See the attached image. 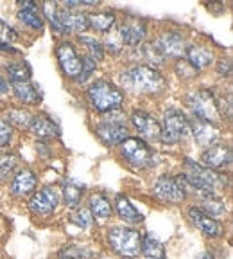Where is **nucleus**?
<instances>
[{
  "instance_id": "4be33fe9",
  "label": "nucleus",
  "mask_w": 233,
  "mask_h": 259,
  "mask_svg": "<svg viewBox=\"0 0 233 259\" xmlns=\"http://www.w3.org/2000/svg\"><path fill=\"white\" fill-rule=\"evenodd\" d=\"M185 58L196 70H205L215 63V53L213 49H210L205 44H187L185 49Z\"/></svg>"
},
{
  "instance_id": "aec40b11",
  "label": "nucleus",
  "mask_w": 233,
  "mask_h": 259,
  "mask_svg": "<svg viewBox=\"0 0 233 259\" xmlns=\"http://www.w3.org/2000/svg\"><path fill=\"white\" fill-rule=\"evenodd\" d=\"M16 18H18V22L24 27L31 29V31H43V16H41V9L36 2H31V0L18 2V6H16Z\"/></svg>"
},
{
  "instance_id": "c756f323",
  "label": "nucleus",
  "mask_w": 233,
  "mask_h": 259,
  "mask_svg": "<svg viewBox=\"0 0 233 259\" xmlns=\"http://www.w3.org/2000/svg\"><path fill=\"white\" fill-rule=\"evenodd\" d=\"M4 121L11 126L13 130H27L29 128V122L32 119V113L29 112L27 108L24 106H8L4 110Z\"/></svg>"
},
{
  "instance_id": "dca6fc26",
  "label": "nucleus",
  "mask_w": 233,
  "mask_h": 259,
  "mask_svg": "<svg viewBox=\"0 0 233 259\" xmlns=\"http://www.w3.org/2000/svg\"><path fill=\"white\" fill-rule=\"evenodd\" d=\"M189 128H190V137L194 139L201 150H206L210 146L221 142V128L219 124H212V122L199 121L196 117H189Z\"/></svg>"
},
{
  "instance_id": "c85d7f7f",
  "label": "nucleus",
  "mask_w": 233,
  "mask_h": 259,
  "mask_svg": "<svg viewBox=\"0 0 233 259\" xmlns=\"http://www.w3.org/2000/svg\"><path fill=\"white\" fill-rule=\"evenodd\" d=\"M199 198V209H203L208 216L215 220H221L228 212V205H226L224 198L221 194H197Z\"/></svg>"
},
{
  "instance_id": "20e7f679",
  "label": "nucleus",
  "mask_w": 233,
  "mask_h": 259,
  "mask_svg": "<svg viewBox=\"0 0 233 259\" xmlns=\"http://www.w3.org/2000/svg\"><path fill=\"white\" fill-rule=\"evenodd\" d=\"M106 243L122 259H135L140 255L142 232L129 225H111L106 231Z\"/></svg>"
},
{
  "instance_id": "4c0bfd02",
  "label": "nucleus",
  "mask_w": 233,
  "mask_h": 259,
  "mask_svg": "<svg viewBox=\"0 0 233 259\" xmlns=\"http://www.w3.org/2000/svg\"><path fill=\"white\" fill-rule=\"evenodd\" d=\"M18 38H20V34H18V31L13 25H9L4 20H0V44L13 45L15 41H18Z\"/></svg>"
},
{
  "instance_id": "f704fd0d",
  "label": "nucleus",
  "mask_w": 233,
  "mask_h": 259,
  "mask_svg": "<svg viewBox=\"0 0 233 259\" xmlns=\"http://www.w3.org/2000/svg\"><path fill=\"white\" fill-rule=\"evenodd\" d=\"M20 164V157L13 151L9 153H0V182H4L8 178L13 177V173L16 171Z\"/></svg>"
},
{
  "instance_id": "f257e3e1",
  "label": "nucleus",
  "mask_w": 233,
  "mask_h": 259,
  "mask_svg": "<svg viewBox=\"0 0 233 259\" xmlns=\"http://www.w3.org/2000/svg\"><path fill=\"white\" fill-rule=\"evenodd\" d=\"M167 77L158 69L145 63L129 65L119 74V89L133 96H161L167 90Z\"/></svg>"
},
{
  "instance_id": "412c9836",
  "label": "nucleus",
  "mask_w": 233,
  "mask_h": 259,
  "mask_svg": "<svg viewBox=\"0 0 233 259\" xmlns=\"http://www.w3.org/2000/svg\"><path fill=\"white\" fill-rule=\"evenodd\" d=\"M11 94L16 101L20 103V106L27 108V106H38L43 101V92H41L40 85L34 81H25V83H15L11 85Z\"/></svg>"
},
{
  "instance_id": "1a4fd4ad",
  "label": "nucleus",
  "mask_w": 233,
  "mask_h": 259,
  "mask_svg": "<svg viewBox=\"0 0 233 259\" xmlns=\"http://www.w3.org/2000/svg\"><path fill=\"white\" fill-rule=\"evenodd\" d=\"M151 193H153V196L156 200H160L163 203H170V205H180L189 196L180 175L169 173H163L154 178L153 186H151Z\"/></svg>"
},
{
  "instance_id": "a19ab883",
  "label": "nucleus",
  "mask_w": 233,
  "mask_h": 259,
  "mask_svg": "<svg viewBox=\"0 0 233 259\" xmlns=\"http://www.w3.org/2000/svg\"><path fill=\"white\" fill-rule=\"evenodd\" d=\"M63 8L67 9H77V11H83L85 8H97L99 2L97 0H65Z\"/></svg>"
},
{
  "instance_id": "6e6552de",
  "label": "nucleus",
  "mask_w": 233,
  "mask_h": 259,
  "mask_svg": "<svg viewBox=\"0 0 233 259\" xmlns=\"http://www.w3.org/2000/svg\"><path fill=\"white\" fill-rule=\"evenodd\" d=\"M116 148H119L121 158L133 169H151L156 166V151L140 137L129 135Z\"/></svg>"
},
{
  "instance_id": "bb28decb",
  "label": "nucleus",
  "mask_w": 233,
  "mask_h": 259,
  "mask_svg": "<svg viewBox=\"0 0 233 259\" xmlns=\"http://www.w3.org/2000/svg\"><path fill=\"white\" fill-rule=\"evenodd\" d=\"M116 20H119L116 13L109 11V9L88 13V29H92L95 32H101V34H106V32L115 29Z\"/></svg>"
},
{
  "instance_id": "2f4dec72",
  "label": "nucleus",
  "mask_w": 233,
  "mask_h": 259,
  "mask_svg": "<svg viewBox=\"0 0 233 259\" xmlns=\"http://www.w3.org/2000/svg\"><path fill=\"white\" fill-rule=\"evenodd\" d=\"M77 44L83 47L85 56H88L90 60H93L95 63H101V61L104 60L106 53H104V47H102V41L97 40L95 36L81 34V36H77Z\"/></svg>"
},
{
  "instance_id": "a18cd8bd",
  "label": "nucleus",
  "mask_w": 233,
  "mask_h": 259,
  "mask_svg": "<svg viewBox=\"0 0 233 259\" xmlns=\"http://www.w3.org/2000/svg\"><path fill=\"white\" fill-rule=\"evenodd\" d=\"M197 259H213V255L210 254V252H205V254H201Z\"/></svg>"
},
{
  "instance_id": "b1692460",
  "label": "nucleus",
  "mask_w": 233,
  "mask_h": 259,
  "mask_svg": "<svg viewBox=\"0 0 233 259\" xmlns=\"http://www.w3.org/2000/svg\"><path fill=\"white\" fill-rule=\"evenodd\" d=\"M27 132L36 139H57L61 135L60 124L52 117H48L47 113L32 115Z\"/></svg>"
},
{
  "instance_id": "ea45409f",
  "label": "nucleus",
  "mask_w": 233,
  "mask_h": 259,
  "mask_svg": "<svg viewBox=\"0 0 233 259\" xmlns=\"http://www.w3.org/2000/svg\"><path fill=\"white\" fill-rule=\"evenodd\" d=\"M13 137H15V130L4 121V117L0 115V150L8 148L13 142Z\"/></svg>"
},
{
  "instance_id": "ddd939ff",
  "label": "nucleus",
  "mask_w": 233,
  "mask_h": 259,
  "mask_svg": "<svg viewBox=\"0 0 233 259\" xmlns=\"http://www.w3.org/2000/svg\"><path fill=\"white\" fill-rule=\"evenodd\" d=\"M147 22L138 16H126L124 20L116 27V34L121 40L122 47L138 49L147 38Z\"/></svg>"
},
{
  "instance_id": "7ed1b4c3",
  "label": "nucleus",
  "mask_w": 233,
  "mask_h": 259,
  "mask_svg": "<svg viewBox=\"0 0 233 259\" xmlns=\"http://www.w3.org/2000/svg\"><path fill=\"white\" fill-rule=\"evenodd\" d=\"M86 103L90 108L97 113H108L113 110H121L126 103V94L119 89L116 83L106 79V77H97L88 83L85 90Z\"/></svg>"
},
{
  "instance_id": "e433bc0d",
  "label": "nucleus",
  "mask_w": 233,
  "mask_h": 259,
  "mask_svg": "<svg viewBox=\"0 0 233 259\" xmlns=\"http://www.w3.org/2000/svg\"><path fill=\"white\" fill-rule=\"evenodd\" d=\"M174 74L180 77L181 81H194L199 76V70H196L185 58L174 61Z\"/></svg>"
},
{
  "instance_id": "6ab92c4d",
  "label": "nucleus",
  "mask_w": 233,
  "mask_h": 259,
  "mask_svg": "<svg viewBox=\"0 0 233 259\" xmlns=\"http://www.w3.org/2000/svg\"><path fill=\"white\" fill-rule=\"evenodd\" d=\"M60 18L61 25H63L65 36L69 34H85L88 29V13L85 11H77V9H67L60 4Z\"/></svg>"
},
{
  "instance_id": "7c9ffc66",
  "label": "nucleus",
  "mask_w": 233,
  "mask_h": 259,
  "mask_svg": "<svg viewBox=\"0 0 233 259\" xmlns=\"http://www.w3.org/2000/svg\"><path fill=\"white\" fill-rule=\"evenodd\" d=\"M140 254L144 255L145 259H167V252H165L163 243L153 236L151 232H145L142 236V248Z\"/></svg>"
},
{
  "instance_id": "a878e982",
  "label": "nucleus",
  "mask_w": 233,
  "mask_h": 259,
  "mask_svg": "<svg viewBox=\"0 0 233 259\" xmlns=\"http://www.w3.org/2000/svg\"><path fill=\"white\" fill-rule=\"evenodd\" d=\"M60 193H61V202H63V205L69 207L70 210H74L83 202V196H85V193H86V186L77 182V180H74V178H65L60 186Z\"/></svg>"
},
{
  "instance_id": "473e14b6",
  "label": "nucleus",
  "mask_w": 233,
  "mask_h": 259,
  "mask_svg": "<svg viewBox=\"0 0 233 259\" xmlns=\"http://www.w3.org/2000/svg\"><path fill=\"white\" fill-rule=\"evenodd\" d=\"M40 9H41V16L48 22L52 31L61 34V36H65L63 25H61V18H60V4L57 2H43V6Z\"/></svg>"
},
{
  "instance_id": "4468645a",
  "label": "nucleus",
  "mask_w": 233,
  "mask_h": 259,
  "mask_svg": "<svg viewBox=\"0 0 233 259\" xmlns=\"http://www.w3.org/2000/svg\"><path fill=\"white\" fill-rule=\"evenodd\" d=\"M128 122H131L133 130L137 132V137H140L142 141L149 142H158L160 141V122L154 117L153 113H149L147 110L135 108L129 113Z\"/></svg>"
},
{
  "instance_id": "f8f14e48",
  "label": "nucleus",
  "mask_w": 233,
  "mask_h": 259,
  "mask_svg": "<svg viewBox=\"0 0 233 259\" xmlns=\"http://www.w3.org/2000/svg\"><path fill=\"white\" fill-rule=\"evenodd\" d=\"M153 45L156 47V51L161 54L165 61L167 60H181L185 56L187 49V36L178 29H165V31L158 32L153 38Z\"/></svg>"
},
{
  "instance_id": "c03bdc74",
  "label": "nucleus",
  "mask_w": 233,
  "mask_h": 259,
  "mask_svg": "<svg viewBox=\"0 0 233 259\" xmlns=\"http://www.w3.org/2000/svg\"><path fill=\"white\" fill-rule=\"evenodd\" d=\"M0 53H9V54H18L20 51L15 49L13 45H6V44H0Z\"/></svg>"
},
{
  "instance_id": "5701e85b",
  "label": "nucleus",
  "mask_w": 233,
  "mask_h": 259,
  "mask_svg": "<svg viewBox=\"0 0 233 259\" xmlns=\"http://www.w3.org/2000/svg\"><path fill=\"white\" fill-rule=\"evenodd\" d=\"M86 207H88L93 222H97V223L109 222V218L113 216V203L104 191H93V193H90L88 205Z\"/></svg>"
},
{
  "instance_id": "37998d69",
  "label": "nucleus",
  "mask_w": 233,
  "mask_h": 259,
  "mask_svg": "<svg viewBox=\"0 0 233 259\" xmlns=\"http://www.w3.org/2000/svg\"><path fill=\"white\" fill-rule=\"evenodd\" d=\"M6 94H9V83L4 77V74L0 72V96H6Z\"/></svg>"
},
{
  "instance_id": "cd10ccee",
  "label": "nucleus",
  "mask_w": 233,
  "mask_h": 259,
  "mask_svg": "<svg viewBox=\"0 0 233 259\" xmlns=\"http://www.w3.org/2000/svg\"><path fill=\"white\" fill-rule=\"evenodd\" d=\"M4 77L8 79L9 85L15 83H25V81H32V69L29 61H9L4 65Z\"/></svg>"
},
{
  "instance_id": "9d476101",
  "label": "nucleus",
  "mask_w": 233,
  "mask_h": 259,
  "mask_svg": "<svg viewBox=\"0 0 233 259\" xmlns=\"http://www.w3.org/2000/svg\"><path fill=\"white\" fill-rule=\"evenodd\" d=\"M61 203V193L57 186H47L34 191L27 200V209L36 218H50L56 214Z\"/></svg>"
},
{
  "instance_id": "f3484780",
  "label": "nucleus",
  "mask_w": 233,
  "mask_h": 259,
  "mask_svg": "<svg viewBox=\"0 0 233 259\" xmlns=\"http://www.w3.org/2000/svg\"><path fill=\"white\" fill-rule=\"evenodd\" d=\"M231 158L233 157H231V146H229V142H217V144L203 150L199 162H201L203 166L210 167L213 171H222L231 166Z\"/></svg>"
},
{
  "instance_id": "72a5a7b5",
  "label": "nucleus",
  "mask_w": 233,
  "mask_h": 259,
  "mask_svg": "<svg viewBox=\"0 0 233 259\" xmlns=\"http://www.w3.org/2000/svg\"><path fill=\"white\" fill-rule=\"evenodd\" d=\"M93 252L86 245H77V243H69L63 245L61 250L57 252L60 259H93Z\"/></svg>"
},
{
  "instance_id": "f03ea898",
  "label": "nucleus",
  "mask_w": 233,
  "mask_h": 259,
  "mask_svg": "<svg viewBox=\"0 0 233 259\" xmlns=\"http://www.w3.org/2000/svg\"><path fill=\"white\" fill-rule=\"evenodd\" d=\"M180 178L187 193L197 194H221L224 187L228 186V175L222 171H213L210 167L203 166L201 162H196L192 158H183Z\"/></svg>"
},
{
  "instance_id": "79ce46f5",
  "label": "nucleus",
  "mask_w": 233,
  "mask_h": 259,
  "mask_svg": "<svg viewBox=\"0 0 233 259\" xmlns=\"http://www.w3.org/2000/svg\"><path fill=\"white\" fill-rule=\"evenodd\" d=\"M215 72L221 77L231 76V60L228 56H221L219 60H215Z\"/></svg>"
},
{
  "instance_id": "c9c22d12",
  "label": "nucleus",
  "mask_w": 233,
  "mask_h": 259,
  "mask_svg": "<svg viewBox=\"0 0 233 259\" xmlns=\"http://www.w3.org/2000/svg\"><path fill=\"white\" fill-rule=\"evenodd\" d=\"M70 223H74V225L83 229V231L90 229V227L93 225V218H92V214H90L88 207L79 205L77 209H74L72 212H70Z\"/></svg>"
},
{
  "instance_id": "423d86ee",
  "label": "nucleus",
  "mask_w": 233,
  "mask_h": 259,
  "mask_svg": "<svg viewBox=\"0 0 233 259\" xmlns=\"http://www.w3.org/2000/svg\"><path fill=\"white\" fill-rule=\"evenodd\" d=\"M183 101L192 113V117L199 119V121L212 122V124H219L222 121L221 115H219L213 90H210L208 87H197V89L189 90L183 96Z\"/></svg>"
},
{
  "instance_id": "2eb2a0df",
  "label": "nucleus",
  "mask_w": 233,
  "mask_h": 259,
  "mask_svg": "<svg viewBox=\"0 0 233 259\" xmlns=\"http://www.w3.org/2000/svg\"><path fill=\"white\" fill-rule=\"evenodd\" d=\"M187 218L192 223L194 229L201 232L205 238L210 239H219L224 236V227L219 220L208 216L203 209H199L197 205H190L187 209Z\"/></svg>"
},
{
  "instance_id": "393cba45",
  "label": "nucleus",
  "mask_w": 233,
  "mask_h": 259,
  "mask_svg": "<svg viewBox=\"0 0 233 259\" xmlns=\"http://www.w3.org/2000/svg\"><path fill=\"white\" fill-rule=\"evenodd\" d=\"M113 210H115V214L119 216V220L124 222V225H129V227L140 225L145 220V216L135 207V203H133L126 194H116L115 200H113Z\"/></svg>"
},
{
  "instance_id": "39448f33",
  "label": "nucleus",
  "mask_w": 233,
  "mask_h": 259,
  "mask_svg": "<svg viewBox=\"0 0 233 259\" xmlns=\"http://www.w3.org/2000/svg\"><path fill=\"white\" fill-rule=\"evenodd\" d=\"M93 132L104 146L115 148L129 137L128 115L122 108L102 113L101 121L95 122V126H93Z\"/></svg>"
},
{
  "instance_id": "58836bf2",
  "label": "nucleus",
  "mask_w": 233,
  "mask_h": 259,
  "mask_svg": "<svg viewBox=\"0 0 233 259\" xmlns=\"http://www.w3.org/2000/svg\"><path fill=\"white\" fill-rule=\"evenodd\" d=\"M95 69H97L95 61L90 60L88 56L83 54V69H81V76H79V79L76 81V85H85L86 81L92 79V76L95 74Z\"/></svg>"
},
{
  "instance_id": "a211bd4d",
  "label": "nucleus",
  "mask_w": 233,
  "mask_h": 259,
  "mask_svg": "<svg viewBox=\"0 0 233 259\" xmlns=\"http://www.w3.org/2000/svg\"><path fill=\"white\" fill-rule=\"evenodd\" d=\"M38 182H40L38 175L31 167H20L13 173L11 180H9V193L15 198H27L36 191Z\"/></svg>"
},
{
  "instance_id": "9b49d317",
  "label": "nucleus",
  "mask_w": 233,
  "mask_h": 259,
  "mask_svg": "<svg viewBox=\"0 0 233 259\" xmlns=\"http://www.w3.org/2000/svg\"><path fill=\"white\" fill-rule=\"evenodd\" d=\"M54 56H56L63 76L76 83L81 76V69H83V54H79L76 44H72L70 40L57 41L56 49H54Z\"/></svg>"
},
{
  "instance_id": "0eeeda50",
  "label": "nucleus",
  "mask_w": 233,
  "mask_h": 259,
  "mask_svg": "<svg viewBox=\"0 0 233 259\" xmlns=\"http://www.w3.org/2000/svg\"><path fill=\"white\" fill-rule=\"evenodd\" d=\"M158 122H160V142L163 144L176 146L190 137L189 115L176 106L165 108Z\"/></svg>"
}]
</instances>
